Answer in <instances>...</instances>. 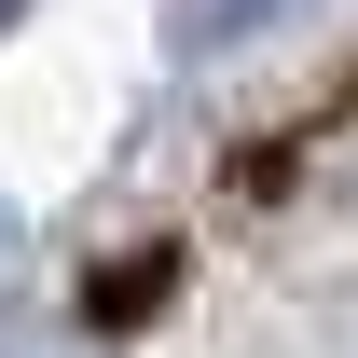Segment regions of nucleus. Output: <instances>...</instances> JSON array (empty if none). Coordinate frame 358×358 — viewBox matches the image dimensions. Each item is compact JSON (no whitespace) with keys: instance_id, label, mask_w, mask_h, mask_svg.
<instances>
[{"instance_id":"f257e3e1","label":"nucleus","mask_w":358,"mask_h":358,"mask_svg":"<svg viewBox=\"0 0 358 358\" xmlns=\"http://www.w3.org/2000/svg\"><path fill=\"white\" fill-rule=\"evenodd\" d=\"M0 358H83V345H55V331H0Z\"/></svg>"},{"instance_id":"f03ea898","label":"nucleus","mask_w":358,"mask_h":358,"mask_svg":"<svg viewBox=\"0 0 358 358\" xmlns=\"http://www.w3.org/2000/svg\"><path fill=\"white\" fill-rule=\"evenodd\" d=\"M14 14H28V0H0V28H14Z\"/></svg>"}]
</instances>
